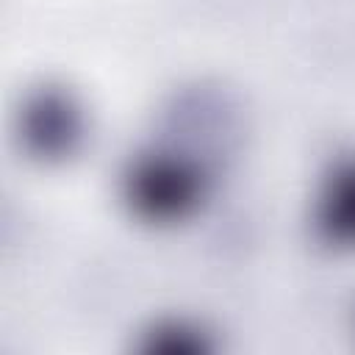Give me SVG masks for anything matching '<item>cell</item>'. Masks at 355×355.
Here are the masks:
<instances>
[{
    "label": "cell",
    "mask_w": 355,
    "mask_h": 355,
    "mask_svg": "<svg viewBox=\"0 0 355 355\" xmlns=\"http://www.w3.org/2000/svg\"><path fill=\"white\" fill-rule=\"evenodd\" d=\"M324 225L333 236L355 239V166L333 180L324 202Z\"/></svg>",
    "instance_id": "6da1fadb"
}]
</instances>
